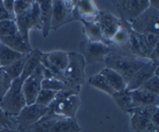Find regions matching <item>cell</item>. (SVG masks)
<instances>
[{
  "instance_id": "1",
  "label": "cell",
  "mask_w": 159,
  "mask_h": 132,
  "mask_svg": "<svg viewBox=\"0 0 159 132\" xmlns=\"http://www.w3.org/2000/svg\"><path fill=\"white\" fill-rule=\"evenodd\" d=\"M103 62L106 65V68L119 73L124 79V82L127 83L130 80V78L135 75V73L144 66L148 59L126 56L121 53L112 51L104 58Z\"/></svg>"
},
{
  "instance_id": "2",
  "label": "cell",
  "mask_w": 159,
  "mask_h": 132,
  "mask_svg": "<svg viewBox=\"0 0 159 132\" xmlns=\"http://www.w3.org/2000/svg\"><path fill=\"white\" fill-rule=\"evenodd\" d=\"M69 62L64 71L65 87L63 90L76 91L80 93L81 88L85 82V67L86 62L80 53L68 52Z\"/></svg>"
},
{
  "instance_id": "3",
  "label": "cell",
  "mask_w": 159,
  "mask_h": 132,
  "mask_svg": "<svg viewBox=\"0 0 159 132\" xmlns=\"http://www.w3.org/2000/svg\"><path fill=\"white\" fill-rule=\"evenodd\" d=\"M22 82L20 78H16L12 82L9 91L0 101V108L10 117H15L25 106V100L22 93Z\"/></svg>"
},
{
  "instance_id": "4",
  "label": "cell",
  "mask_w": 159,
  "mask_h": 132,
  "mask_svg": "<svg viewBox=\"0 0 159 132\" xmlns=\"http://www.w3.org/2000/svg\"><path fill=\"white\" fill-rule=\"evenodd\" d=\"M130 24L132 30L138 34L153 33L157 34L159 32V9L148 6L142 14L136 18Z\"/></svg>"
},
{
  "instance_id": "5",
  "label": "cell",
  "mask_w": 159,
  "mask_h": 132,
  "mask_svg": "<svg viewBox=\"0 0 159 132\" xmlns=\"http://www.w3.org/2000/svg\"><path fill=\"white\" fill-rule=\"evenodd\" d=\"M78 1H63L54 0L52 1V19H51V30H57L61 25L69 23L73 19V11Z\"/></svg>"
},
{
  "instance_id": "6",
  "label": "cell",
  "mask_w": 159,
  "mask_h": 132,
  "mask_svg": "<svg viewBox=\"0 0 159 132\" xmlns=\"http://www.w3.org/2000/svg\"><path fill=\"white\" fill-rule=\"evenodd\" d=\"M112 3L119 11L121 19H124L129 23H132L140 14H142L150 6L148 0H120V1H112Z\"/></svg>"
},
{
  "instance_id": "7",
  "label": "cell",
  "mask_w": 159,
  "mask_h": 132,
  "mask_svg": "<svg viewBox=\"0 0 159 132\" xmlns=\"http://www.w3.org/2000/svg\"><path fill=\"white\" fill-rule=\"evenodd\" d=\"M43 79V66L40 63L39 66L34 70V72L31 74L22 83V93L25 100V105H33L36 100V97L42 90V83Z\"/></svg>"
},
{
  "instance_id": "8",
  "label": "cell",
  "mask_w": 159,
  "mask_h": 132,
  "mask_svg": "<svg viewBox=\"0 0 159 132\" xmlns=\"http://www.w3.org/2000/svg\"><path fill=\"white\" fill-rule=\"evenodd\" d=\"M80 51H81L80 54L83 56L87 65V63L103 62L104 58L114 50L110 49L109 45L102 42H89L85 40L80 45Z\"/></svg>"
},
{
  "instance_id": "9",
  "label": "cell",
  "mask_w": 159,
  "mask_h": 132,
  "mask_svg": "<svg viewBox=\"0 0 159 132\" xmlns=\"http://www.w3.org/2000/svg\"><path fill=\"white\" fill-rule=\"evenodd\" d=\"M81 100L79 95H71L60 101H53L49 106V111L60 118H72L75 117Z\"/></svg>"
},
{
  "instance_id": "10",
  "label": "cell",
  "mask_w": 159,
  "mask_h": 132,
  "mask_svg": "<svg viewBox=\"0 0 159 132\" xmlns=\"http://www.w3.org/2000/svg\"><path fill=\"white\" fill-rule=\"evenodd\" d=\"M48 109H49L48 107H43V106L36 105V104L25 106L20 111L18 115L14 117L16 130L20 131L25 127L32 125L35 121H39L40 118H43L46 115V113L48 112Z\"/></svg>"
},
{
  "instance_id": "11",
  "label": "cell",
  "mask_w": 159,
  "mask_h": 132,
  "mask_svg": "<svg viewBox=\"0 0 159 132\" xmlns=\"http://www.w3.org/2000/svg\"><path fill=\"white\" fill-rule=\"evenodd\" d=\"M96 23L100 28L102 36H103L106 45H108L111 37L114 36V34L121 25V19L114 16L108 12L99 11V14L96 19Z\"/></svg>"
},
{
  "instance_id": "12",
  "label": "cell",
  "mask_w": 159,
  "mask_h": 132,
  "mask_svg": "<svg viewBox=\"0 0 159 132\" xmlns=\"http://www.w3.org/2000/svg\"><path fill=\"white\" fill-rule=\"evenodd\" d=\"M158 75V65H155L152 62L148 60L141 69L135 73V75L130 78V80L126 83V90L134 91L140 89L153 76Z\"/></svg>"
},
{
  "instance_id": "13",
  "label": "cell",
  "mask_w": 159,
  "mask_h": 132,
  "mask_svg": "<svg viewBox=\"0 0 159 132\" xmlns=\"http://www.w3.org/2000/svg\"><path fill=\"white\" fill-rule=\"evenodd\" d=\"M99 10L94 1L81 0L76 2L75 9L73 11V19L86 22H96Z\"/></svg>"
},
{
  "instance_id": "14",
  "label": "cell",
  "mask_w": 159,
  "mask_h": 132,
  "mask_svg": "<svg viewBox=\"0 0 159 132\" xmlns=\"http://www.w3.org/2000/svg\"><path fill=\"white\" fill-rule=\"evenodd\" d=\"M40 62H45L49 63L52 67H54L57 70L64 72L68 66L69 56H68V53L65 52V51H60V50L52 51V52L49 53H43Z\"/></svg>"
},
{
  "instance_id": "15",
  "label": "cell",
  "mask_w": 159,
  "mask_h": 132,
  "mask_svg": "<svg viewBox=\"0 0 159 132\" xmlns=\"http://www.w3.org/2000/svg\"><path fill=\"white\" fill-rule=\"evenodd\" d=\"M60 120H61V118L55 116L48 109V112L46 113V115L43 118L35 121L32 125H29L25 127V128H22L19 132H50L52 126Z\"/></svg>"
},
{
  "instance_id": "16",
  "label": "cell",
  "mask_w": 159,
  "mask_h": 132,
  "mask_svg": "<svg viewBox=\"0 0 159 132\" xmlns=\"http://www.w3.org/2000/svg\"><path fill=\"white\" fill-rule=\"evenodd\" d=\"M133 108L142 106H159V95L152 94L141 89L130 91Z\"/></svg>"
},
{
  "instance_id": "17",
  "label": "cell",
  "mask_w": 159,
  "mask_h": 132,
  "mask_svg": "<svg viewBox=\"0 0 159 132\" xmlns=\"http://www.w3.org/2000/svg\"><path fill=\"white\" fill-rule=\"evenodd\" d=\"M125 48H127L135 57L148 59V55H150V53H148V51L145 48L144 44H143L141 34H138V33L134 32L133 30H130L129 32V42H127Z\"/></svg>"
},
{
  "instance_id": "18",
  "label": "cell",
  "mask_w": 159,
  "mask_h": 132,
  "mask_svg": "<svg viewBox=\"0 0 159 132\" xmlns=\"http://www.w3.org/2000/svg\"><path fill=\"white\" fill-rule=\"evenodd\" d=\"M40 13V32L43 37H47L51 31V19H52V1L43 0L37 1Z\"/></svg>"
},
{
  "instance_id": "19",
  "label": "cell",
  "mask_w": 159,
  "mask_h": 132,
  "mask_svg": "<svg viewBox=\"0 0 159 132\" xmlns=\"http://www.w3.org/2000/svg\"><path fill=\"white\" fill-rule=\"evenodd\" d=\"M0 44L7 45V47L11 48V49L17 51V52L21 53V54H29L32 51V47L31 45L27 44L24 40V38L21 37V35L19 34V32L15 33L13 35H10L7 37L0 38Z\"/></svg>"
},
{
  "instance_id": "20",
  "label": "cell",
  "mask_w": 159,
  "mask_h": 132,
  "mask_svg": "<svg viewBox=\"0 0 159 132\" xmlns=\"http://www.w3.org/2000/svg\"><path fill=\"white\" fill-rule=\"evenodd\" d=\"M31 7L28 11H25L20 15H17L15 17V23H16V27L18 29L19 34L21 35V37L24 38L25 41L29 45H31L29 33L30 30L33 29V22L32 19H31Z\"/></svg>"
},
{
  "instance_id": "21",
  "label": "cell",
  "mask_w": 159,
  "mask_h": 132,
  "mask_svg": "<svg viewBox=\"0 0 159 132\" xmlns=\"http://www.w3.org/2000/svg\"><path fill=\"white\" fill-rule=\"evenodd\" d=\"M42 54H43V52L38 49L32 50L29 54H28V58H27V62L25 63L24 71H22L21 75H20V77H19L22 82H25V80L34 72V70L40 65Z\"/></svg>"
},
{
  "instance_id": "22",
  "label": "cell",
  "mask_w": 159,
  "mask_h": 132,
  "mask_svg": "<svg viewBox=\"0 0 159 132\" xmlns=\"http://www.w3.org/2000/svg\"><path fill=\"white\" fill-rule=\"evenodd\" d=\"M130 126L135 132H159V127L154 125L151 120L137 114H130Z\"/></svg>"
},
{
  "instance_id": "23",
  "label": "cell",
  "mask_w": 159,
  "mask_h": 132,
  "mask_svg": "<svg viewBox=\"0 0 159 132\" xmlns=\"http://www.w3.org/2000/svg\"><path fill=\"white\" fill-rule=\"evenodd\" d=\"M130 30H132V28H130V24L129 22L125 21L124 19H121V25H120V28L114 34V36L111 37L109 45H116L118 47L125 48L127 42H129Z\"/></svg>"
},
{
  "instance_id": "24",
  "label": "cell",
  "mask_w": 159,
  "mask_h": 132,
  "mask_svg": "<svg viewBox=\"0 0 159 132\" xmlns=\"http://www.w3.org/2000/svg\"><path fill=\"white\" fill-rule=\"evenodd\" d=\"M100 74H102L106 78V80L108 82L110 87L115 90V92H119V91H123L126 89V83L124 82L122 76L116 71L108 69V68H104L103 70H101Z\"/></svg>"
},
{
  "instance_id": "25",
  "label": "cell",
  "mask_w": 159,
  "mask_h": 132,
  "mask_svg": "<svg viewBox=\"0 0 159 132\" xmlns=\"http://www.w3.org/2000/svg\"><path fill=\"white\" fill-rule=\"evenodd\" d=\"M81 126L79 125L75 117L61 118L52 126L50 132H80Z\"/></svg>"
},
{
  "instance_id": "26",
  "label": "cell",
  "mask_w": 159,
  "mask_h": 132,
  "mask_svg": "<svg viewBox=\"0 0 159 132\" xmlns=\"http://www.w3.org/2000/svg\"><path fill=\"white\" fill-rule=\"evenodd\" d=\"M83 23L84 27V34L86 35V40L89 42H102L105 44L103 36H102V33L100 28L96 22H86V21H81Z\"/></svg>"
},
{
  "instance_id": "27",
  "label": "cell",
  "mask_w": 159,
  "mask_h": 132,
  "mask_svg": "<svg viewBox=\"0 0 159 132\" xmlns=\"http://www.w3.org/2000/svg\"><path fill=\"white\" fill-rule=\"evenodd\" d=\"M112 100L116 103V105L120 108V110H122L124 113H127L133 109V104H132V97H130V91L129 90H123L119 91V92H115L111 95Z\"/></svg>"
},
{
  "instance_id": "28",
  "label": "cell",
  "mask_w": 159,
  "mask_h": 132,
  "mask_svg": "<svg viewBox=\"0 0 159 132\" xmlns=\"http://www.w3.org/2000/svg\"><path fill=\"white\" fill-rule=\"evenodd\" d=\"M22 55L24 54L0 44V66L1 68H6L10 66L11 63L18 60Z\"/></svg>"
},
{
  "instance_id": "29",
  "label": "cell",
  "mask_w": 159,
  "mask_h": 132,
  "mask_svg": "<svg viewBox=\"0 0 159 132\" xmlns=\"http://www.w3.org/2000/svg\"><path fill=\"white\" fill-rule=\"evenodd\" d=\"M88 83H89V86L98 89V90L103 91V92H105L106 94H108L110 96L115 93V90L110 87V85L106 80V78L102 74H100V73L94 74V75H92L91 77H89Z\"/></svg>"
},
{
  "instance_id": "30",
  "label": "cell",
  "mask_w": 159,
  "mask_h": 132,
  "mask_svg": "<svg viewBox=\"0 0 159 132\" xmlns=\"http://www.w3.org/2000/svg\"><path fill=\"white\" fill-rule=\"evenodd\" d=\"M27 58H28V54L22 55L18 60H16V62H14L10 66H7V67L4 68L6 72L9 74L10 77L12 78V80L20 77L22 71H24V67H25V62H27Z\"/></svg>"
},
{
  "instance_id": "31",
  "label": "cell",
  "mask_w": 159,
  "mask_h": 132,
  "mask_svg": "<svg viewBox=\"0 0 159 132\" xmlns=\"http://www.w3.org/2000/svg\"><path fill=\"white\" fill-rule=\"evenodd\" d=\"M56 93L54 91H50V90H45V89H42L38 93L36 100H35L34 104L39 106H43V107H49V106L52 104V101L54 100Z\"/></svg>"
},
{
  "instance_id": "32",
  "label": "cell",
  "mask_w": 159,
  "mask_h": 132,
  "mask_svg": "<svg viewBox=\"0 0 159 132\" xmlns=\"http://www.w3.org/2000/svg\"><path fill=\"white\" fill-rule=\"evenodd\" d=\"M157 112H159V106H142V107L133 108L129 112V115L130 114H137V115H140L142 117L151 120L154 114Z\"/></svg>"
},
{
  "instance_id": "33",
  "label": "cell",
  "mask_w": 159,
  "mask_h": 132,
  "mask_svg": "<svg viewBox=\"0 0 159 132\" xmlns=\"http://www.w3.org/2000/svg\"><path fill=\"white\" fill-rule=\"evenodd\" d=\"M12 78L6 72L4 68H0V101L2 100L3 96L9 91L12 85Z\"/></svg>"
},
{
  "instance_id": "34",
  "label": "cell",
  "mask_w": 159,
  "mask_h": 132,
  "mask_svg": "<svg viewBox=\"0 0 159 132\" xmlns=\"http://www.w3.org/2000/svg\"><path fill=\"white\" fill-rule=\"evenodd\" d=\"M18 32L15 20H4L0 21V38L7 37Z\"/></svg>"
},
{
  "instance_id": "35",
  "label": "cell",
  "mask_w": 159,
  "mask_h": 132,
  "mask_svg": "<svg viewBox=\"0 0 159 132\" xmlns=\"http://www.w3.org/2000/svg\"><path fill=\"white\" fill-rule=\"evenodd\" d=\"M142 37L143 44H144L145 48L148 51V53H151L155 49L156 45H159V35L153 34V33H145V34H141Z\"/></svg>"
},
{
  "instance_id": "36",
  "label": "cell",
  "mask_w": 159,
  "mask_h": 132,
  "mask_svg": "<svg viewBox=\"0 0 159 132\" xmlns=\"http://www.w3.org/2000/svg\"><path fill=\"white\" fill-rule=\"evenodd\" d=\"M40 86H42V89H45V90L58 92V91L63 90L65 87V83L61 80L55 79V78H49V79H43Z\"/></svg>"
},
{
  "instance_id": "37",
  "label": "cell",
  "mask_w": 159,
  "mask_h": 132,
  "mask_svg": "<svg viewBox=\"0 0 159 132\" xmlns=\"http://www.w3.org/2000/svg\"><path fill=\"white\" fill-rule=\"evenodd\" d=\"M140 89L147 91V92L152 93V94L159 95V76H153Z\"/></svg>"
},
{
  "instance_id": "38",
  "label": "cell",
  "mask_w": 159,
  "mask_h": 132,
  "mask_svg": "<svg viewBox=\"0 0 159 132\" xmlns=\"http://www.w3.org/2000/svg\"><path fill=\"white\" fill-rule=\"evenodd\" d=\"M34 1L33 0H16L14 1V14L15 17L17 15H20L22 13H25V11L30 9L33 6Z\"/></svg>"
},
{
  "instance_id": "39",
  "label": "cell",
  "mask_w": 159,
  "mask_h": 132,
  "mask_svg": "<svg viewBox=\"0 0 159 132\" xmlns=\"http://www.w3.org/2000/svg\"><path fill=\"white\" fill-rule=\"evenodd\" d=\"M31 19L33 22V29H37L40 31V13L37 1H34L32 7H31Z\"/></svg>"
},
{
  "instance_id": "40",
  "label": "cell",
  "mask_w": 159,
  "mask_h": 132,
  "mask_svg": "<svg viewBox=\"0 0 159 132\" xmlns=\"http://www.w3.org/2000/svg\"><path fill=\"white\" fill-rule=\"evenodd\" d=\"M4 128L16 130V125H15L14 117H10L0 108V129H4Z\"/></svg>"
},
{
  "instance_id": "41",
  "label": "cell",
  "mask_w": 159,
  "mask_h": 132,
  "mask_svg": "<svg viewBox=\"0 0 159 132\" xmlns=\"http://www.w3.org/2000/svg\"><path fill=\"white\" fill-rule=\"evenodd\" d=\"M4 20H15V17L7 12L3 6V2L2 0H0V21H4Z\"/></svg>"
},
{
  "instance_id": "42",
  "label": "cell",
  "mask_w": 159,
  "mask_h": 132,
  "mask_svg": "<svg viewBox=\"0 0 159 132\" xmlns=\"http://www.w3.org/2000/svg\"><path fill=\"white\" fill-rule=\"evenodd\" d=\"M148 60L152 62L153 63H155V65H158V62H159V45H156L155 49L150 53V55H148Z\"/></svg>"
},
{
  "instance_id": "43",
  "label": "cell",
  "mask_w": 159,
  "mask_h": 132,
  "mask_svg": "<svg viewBox=\"0 0 159 132\" xmlns=\"http://www.w3.org/2000/svg\"><path fill=\"white\" fill-rule=\"evenodd\" d=\"M3 2V6L4 9L7 10V12L9 14H11L12 16L15 17V14H14V0H2Z\"/></svg>"
},
{
  "instance_id": "44",
  "label": "cell",
  "mask_w": 159,
  "mask_h": 132,
  "mask_svg": "<svg viewBox=\"0 0 159 132\" xmlns=\"http://www.w3.org/2000/svg\"><path fill=\"white\" fill-rule=\"evenodd\" d=\"M158 114H159V112H157V113H155L154 115L152 116V118H151V121L154 124L155 126H157V127H159V120H158Z\"/></svg>"
},
{
  "instance_id": "45",
  "label": "cell",
  "mask_w": 159,
  "mask_h": 132,
  "mask_svg": "<svg viewBox=\"0 0 159 132\" xmlns=\"http://www.w3.org/2000/svg\"><path fill=\"white\" fill-rule=\"evenodd\" d=\"M0 132H19L14 129H9V128H4V129H0Z\"/></svg>"
},
{
  "instance_id": "46",
  "label": "cell",
  "mask_w": 159,
  "mask_h": 132,
  "mask_svg": "<svg viewBox=\"0 0 159 132\" xmlns=\"http://www.w3.org/2000/svg\"><path fill=\"white\" fill-rule=\"evenodd\" d=\"M0 68H1V66H0Z\"/></svg>"
}]
</instances>
